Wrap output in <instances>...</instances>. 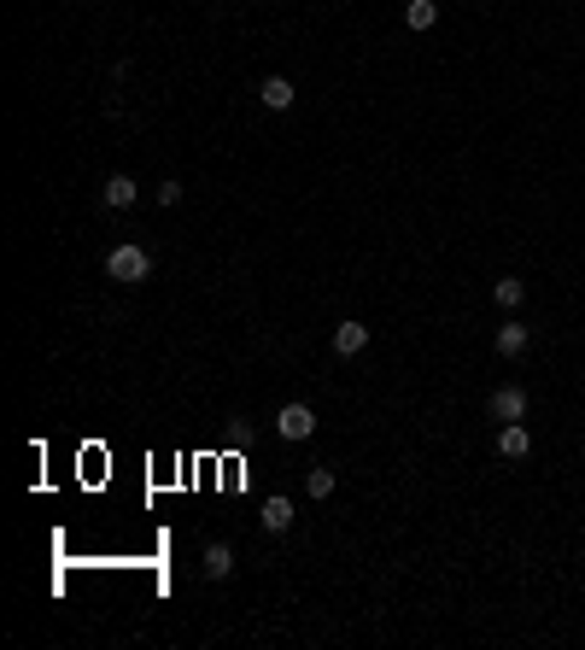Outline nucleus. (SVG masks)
<instances>
[{
    "mask_svg": "<svg viewBox=\"0 0 585 650\" xmlns=\"http://www.w3.org/2000/svg\"><path fill=\"white\" fill-rule=\"evenodd\" d=\"M106 276H112V282H147V276H153V253H147V246H135V241H124V246H112V253H106Z\"/></svg>",
    "mask_w": 585,
    "mask_h": 650,
    "instance_id": "obj_1",
    "label": "nucleus"
},
{
    "mask_svg": "<svg viewBox=\"0 0 585 650\" xmlns=\"http://www.w3.org/2000/svg\"><path fill=\"white\" fill-rule=\"evenodd\" d=\"M276 434L292 439V445H299V439H310V434H317V410L299 405V398H292V405H281L276 410Z\"/></svg>",
    "mask_w": 585,
    "mask_h": 650,
    "instance_id": "obj_2",
    "label": "nucleus"
},
{
    "mask_svg": "<svg viewBox=\"0 0 585 650\" xmlns=\"http://www.w3.org/2000/svg\"><path fill=\"white\" fill-rule=\"evenodd\" d=\"M486 410L498 422H521V416H527V387H498V393L486 398Z\"/></svg>",
    "mask_w": 585,
    "mask_h": 650,
    "instance_id": "obj_3",
    "label": "nucleus"
},
{
    "mask_svg": "<svg viewBox=\"0 0 585 650\" xmlns=\"http://www.w3.org/2000/svg\"><path fill=\"white\" fill-rule=\"evenodd\" d=\"M135 199H140L135 176H106V182H100V205H112V212H129Z\"/></svg>",
    "mask_w": 585,
    "mask_h": 650,
    "instance_id": "obj_4",
    "label": "nucleus"
},
{
    "mask_svg": "<svg viewBox=\"0 0 585 650\" xmlns=\"http://www.w3.org/2000/svg\"><path fill=\"white\" fill-rule=\"evenodd\" d=\"M492 346H498V357H521L533 346V328L527 323H503L498 334H492Z\"/></svg>",
    "mask_w": 585,
    "mask_h": 650,
    "instance_id": "obj_5",
    "label": "nucleus"
},
{
    "mask_svg": "<svg viewBox=\"0 0 585 650\" xmlns=\"http://www.w3.org/2000/svg\"><path fill=\"white\" fill-rule=\"evenodd\" d=\"M533 452V434L521 422H503L498 428V457H509V463H521V457Z\"/></svg>",
    "mask_w": 585,
    "mask_h": 650,
    "instance_id": "obj_6",
    "label": "nucleus"
},
{
    "mask_svg": "<svg viewBox=\"0 0 585 650\" xmlns=\"http://www.w3.org/2000/svg\"><path fill=\"white\" fill-rule=\"evenodd\" d=\"M363 346H369V328H363L357 317H346V323H334V352H340V357H357Z\"/></svg>",
    "mask_w": 585,
    "mask_h": 650,
    "instance_id": "obj_7",
    "label": "nucleus"
},
{
    "mask_svg": "<svg viewBox=\"0 0 585 650\" xmlns=\"http://www.w3.org/2000/svg\"><path fill=\"white\" fill-rule=\"evenodd\" d=\"M258 100H264V112H287L292 100H299V88H292L287 76H264V88H258Z\"/></svg>",
    "mask_w": 585,
    "mask_h": 650,
    "instance_id": "obj_8",
    "label": "nucleus"
},
{
    "mask_svg": "<svg viewBox=\"0 0 585 650\" xmlns=\"http://www.w3.org/2000/svg\"><path fill=\"white\" fill-rule=\"evenodd\" d=\"M264 527H269V534H287V527H292V498L287 493H276L264 504Z\"/></svg>",
    "mask_w": 585,
    "mask_h": 650,
    "instance_id": "obj_9",
    "label": "nucleus"
},
{
    "mask_svg": "<svg viewBox=\"0 0 585 650\" xmlns=\"http://www.w3.org/2000/svg\"><path fill=\"white\" fill-rule=\"evenodd\" d=\"M405 24L410 29H433L439 24V0H405Z\"/></svg>",
    "mask_w": 585,
    "mask_h": 650,
    "instance_id": "obj_10",
    "label": "nucleus"
},
{
    "mask_svg": "<svg viewBox=\"0 0 585 650\" xmlns=\"http://www.w3.org/2000/svg\"><path fill=\"white\" fill-rule=\"evenodd\" d=\"M235 574V551L228 545H205V580H228Z\"/></svg>",
    "mask_w": 585,
    "mask_h": 650,
    "instance_id": "obj_11",
    "label": "nucleus"
},
{
    "mask_svg": "<svg viewBox=\"0 0 585 650\" xmlns=\"http://www.w3.org/2000/svg\"><path fill=\"white\" fill-rule=\"evenodd\" d=\"M492 299H498V311H516L521 299H527V287H521L516 276H503V282H492Z\"/></svg>",
    "mask_w": 585,
    "mask_h": 650,
    "instance_id": "obj_12",
    "label": "nucleus"
},
{
    "mask_svg": "<svg viewBox=\"0 0 585 650\" xmlns=\"http://www.w3.org/2000/svg\"><path fill=\"white\" fill-rule=\"evenodd\" d=\"M334 486H340L334 469H310V475H305V493H310V498H334Z\"/></svg>",
    "mask_w": 585,
    "mask_h": 650,
    "instance_id": "obj_13",
    "label": "nucleus"
},
{
    "mask_svg": "<svg viewBox=\"0 0 585 650\" xmlns=\"http://www.w3.org/2000/svg\"><path fill=\"white\" fill-rule=\"evenodd\" d=\"M153 199L164 205V212H176V205H181V182H176V176H170V182H158V188H153Z\"/></svg>",
    "mask_w": 585,
    "mask_h": 650,
    "instance_id": "obj_14",
    "label": "nucleus"
}]
</instances>
